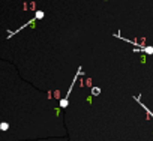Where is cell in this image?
I'll use <instances>...</instances> for the list:
<instances>
[{
    "label": "cell",
    "instance_id": "1",
    "mask_svg": "<svg viewBox=\"0 0 153 141\" xmlns=\"http://www.w3.org/2000/svg\"><path fill=\"white\" fill-rule=\"evenodd\" d=\"M81 74H83V70H81V68H78V70H76V74H75V77H74V80H72V83H71V86H69V90L66 92L65 98L60 101V108H66V107H68V99H69V95H71V92H72V89H74V86H75L76 80H78V77H80Z\"/></svg>",
    "mask_w": 153,
    "mask_h": 141
},
{
    "label": "cell",
    "instance_id": "2",
    "mask_svg": "<svg viewBox=\"0 0 153 141\" xmlns=\"http://www.w3.org/2000/svg\"><path fill=\"white\" fill-rule=\"evenodd\" d=\"M137 53H144V54H153V47H137L135 48Z\"/></svg>",
    "mask_w": 153,
    "mask_h": 141
},
{
    "label": "cell",
    "instance_id": "4",
    "mask_svg": "<svg viewBox=\"0 0 153 141\" xmlns=\"http://www.w3.org/2000/svg\"><path fill=\"white\" fill-rule=\"evenodd\" d=\"M44 11H36V14H35V17L38 18V20H41V18H44Z\"/></svg>",
    "mask_w": 153,
    "mask_h": 141
},
{
    "label": "cell",
    "instance_id": "6",
    "mask_svg": "<svg viewBox=\"0 0 153 141\" xmlns=\"http://www.w3.org/2000/svg\"><path fill=\"white\" fill-rule=\"evenodd\" d=\"M0 129H2V131H6V129H8V123H2V125H0Z\"/></svg>",
    "mask_w": 153,
    "mask_h": 141
},
{
    "label": "cell",
    "instance_id": "3",
    "mask_svg": "<svg viewBox=\"0 0 153 141\" xmlns=\"http://www.w3.org/2000/svg\"><path fill=\"white\" fill-rule=\"evenodd\" d=\"M135 101H137V102H138V104H140V105H141V107H143L144 110H146V113H147V114H149V116H150V117L153 119V113H152V111H150V110H149V108H147V107H146V105H144L143 102H141V99H140V96H135Z\"/></svg>",
    "mask_w": 153,
    "mask_h": 141
},
{
    "label": "cell",
    "instance_id": "5",
    "mask_svg": "<svg viewBox=\"0 0 153 141\" xmlns=\"http://www.w3.org/2000/svg\"><path fill=\"white\" fill-rule=\"evenodd\" d=\"M99 93H101V89H99V87H93V89H92V95H93V96H98Z\"/></svg>",
    "mask_w": 153,
    "mask_h": 141
}]
</instances>
